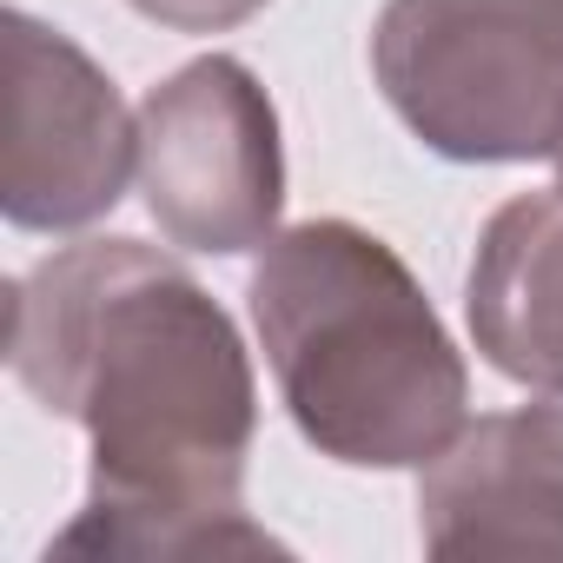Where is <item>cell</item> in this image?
<instances>
[{"mask_svg": "<svg viewBox=\"0 0 563 563\" xmlns=\"http://www.w3.org/2000/svg\"><path fill=\"white\" fill-rule=\"evenodd\" d=\"M252 325L292 424L339 464L424 471L471 424V372L411 265L352 219L272 232Z\"/></svg>", "mask_w": 563, "mask_h": 563, "instance_id": "cell-2", "label": "cell"}, {"mask_svg": "<svg viewBox=\"0 0 563 563\" xmlns=\"http://www.w3.org/2000/svg\"><path fill=\"white\" fill-rule=\"evenodd\" d=\"M464 312L490 372L530 391H563V186L490 212L464 278Z\"/></svg>", "mask_w": 563, "mask_h": 563, "instance_id": "cell-7", "label": "cell"}, {"mask_svg": "<svg viewBox=\"0 0 563 563\" xmlns=\"http://www.w3.org/2000/svg\"><path fill=\"white\" fill-rule=\"evenodd\" d=\"M126 8H140L146 21L179 27V34H225V27L252 21L265 0H126Z\"/></svg>", "mask_w": 563, "mask_h": 563, "instance_id": "cell-8", "label": "cell"}, {"mask_svg": "<svg viewBox=\"0 0 563 563\" xmlns=\"http://www.w3.org/2000/svg\"><path fill=\"white\" fill-rule=\"evenodd\" d=\"M372 74L431 153L543 159L563 140V0H385Z\"/></svg>", "mask_w": 563, "mask_h": 563, "instance_id": "cell-3", "label": "cell"}, {"mask_svg": "<svg viewBox=\"0 0 563 563\" xmlns=\"http://www.w3.org/2000/svg\"><path fill=\"white\" fill-rule=\"evenodd\" d=\"M438 556H563V391L464 424L418 477Z\"/></svg>", "mask_w": 563, "mask_h": 563, "instance_id": "cell-6", "label": "cell"}, {"mask_svg": "<svg viewBox=\"0 0 563 563\" xmlns=\"http://www.w3.org/2000/svg\"><path fill=\"white\" fill-rule=\"evenodd\" d=\"M140 192L186 252H265L286 212L278 113L252 67L206 54L140 100Z\"/></svg>", "mask_w": 563, "mask_h": 563, "instance_id": "cell-4", "label": "cell"}, {"mask_svg": "<svg viewBox=\"0 0 563 563\" xmlns=\"http://www.w3.org/2000/svg\"><path fill=\"white\" fill-rule=\"evenodd\" d=\"M556 173H563V140H556Z\"/></svg>", "mask_w": 563, "mask_h": 563, "instance_id": "cell-9", "label": "cell"}, {"mask_svg": "<svg viewBox=\"0 0 563 563\" xmlns=\"http://www.w3.org/2000/svg\"><path fill=\"white\" fill-rule=\"evenodd\" d=\"M140 173V113L47 21L8 14V179L0 212L21 232H74L120 206Z\"/></svg>", "mask_w": 563, "mask_h": 563, "instance_id": "cell-5", "label": "cell"}, {"mask_svg": "<svg viewBox=\"0 0 563 563\" xmlns=\"http://www.w3.org/2000/svg\"><path fill=\"white\" fill-rule=\"evenodd\" d=\"M14 378L93 438L60 556H258L245 517L252 358L199 278L140 239H80L8 286Z\"/></svg>", "mask_w": 563, "mask_h": 563, "instance_id": "cell-1", "label": "cell"}]
</instances>
